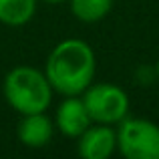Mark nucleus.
Segmentation results:
<instances>
[{
  "label": "nucleus",
  "mask_w": 159,
  "mask_h": 159,
  "mask_svg": "<svg viewBox=\"0 0 159 159\" xmlns=\"http://www.w3.org/2000/svg\"><path fill=\"white\" fill-rule=\"evenodd\" d=\"M97 73L95 51L83 39H65L52 47L44 62V75L52 91L62 97L83 95Z\"/></svg>",
  "instance_id": "1"
},
{
  "label": "nucleus",
  "mask_w": 159,
  "mask_h": 159,
  "mask_svg": "<svg viewBox=\"0 0 159 159\" xmlns=\"http://www.w3.org/2000/svg\"><path fill=\"white\" fill-rule=\"evenodd\" d=\"M6 103L20 115L47 111L52 103V87L44 70L20 65L6 73L2 81Z\"/></svg>",
  "instance_id": "2"
},
{
  "label": "nucleus",
  "mask_w": 159,
  "mask_h": 159,
  "mask_svg": "<svg viewBox=\"0 0 159 159\" xmlns=\"http://www.w3.org/2000/svg\"><path fill=\"white\" fill-rule=\"evenodd\" d=\"M117 151L127 159H159V125L149 119L125 117L117 123Z\"/></svg>",
  "instance_id": "3"
},
{
  "label": "nucleus",
  "mask_w": 159,
  "mask_h": 159,
  "mask_svg": "<svg viewBox=\"0 0 159 159\" xmlns=\"http://www.w3.org/2000/svg\"><path fill=\"white\" fill-rule=\"evenodd\" d=\"M93 123L117 125L129 115V97L119 85L91 83L81 95Z\"/></svg>",
  "instance_id": "4"
},
{
  "label": "nucleus",
  "mask_w": 159,
  "mask_h": 159,
  "mask_svg": "<svg viewBox=\"0 0 159 159\" xmlns=\"http://www.w3.org/2000/svg\"><path fill=\"white\" fill-rule=\"evenodd\" d=\"M77 139V151L83 159H107L117 151V133L111 125L91 123Z\"/></svg>",
  "instance_id": "5"
},
{
  "label": "nucleus",
  "mask_w": 159,
  "mask_h": 159,
  "mask_svg": "<svg viewBox=\"0 0 159 159\" xmlns=\"http://www.w3.org/2000/svg\"><path fill=\"white\" fill-rule=\"evenodd\" d=\"M91 123L93 121H91L81 95L62 97L61 105L57 107V113H54V129H58L65 137L77 139Z\"/></svg>",
  "instance_id": "6"
},
{
  "label": "nucleus",
  "mask_w": 159,
  "mask_h": 159,
  "mask_svg": "<svg viewBox=\"0 0 159 159\" xmlns=\"http://www.w3.org/2000/svg\"><path fill=\"white\" fill-rule=\"evenodd\" d=\"M54 135V121L44 111L22 115L16 127L18 141L28 149H43L52 141Z\"/></svg>",
  "instance_id": "7"
},
{
  "label": "nucleus",
  "mask_w": 159,
  "mask_h": 159,
  "mask_svg": "<svg viewBox=\"0 0 159 159\" xmlns=\"http://www.w3.org/2000/svg\"><path fill=\"white\" fill-rule=\"evenodd\" d=\"M39 0H0V22L6 26H22L30 22Z\"/></svg>",
  "instance_id": "8"
},
{
  "label": "nucleus",
  "mask_w": 159,
  "mask_h": 159,
  "mask_svg": "<svg viewBox=\"0 0 159 159\" xmlns=\"http://www.w3.org/2000/svg\"><path fill=\"white\" fill-rule=\"evenodd\" d=\"M70 4V12L77 20L93 24L103 20L111 12L113 0H66Z\"/></svg>",
  "instance_id": "9"
},
{
  "label": "nucleus",
  "mask_w": 159,
  "mask_h": 159,
  "mask_svg": "<svg viewBox=\"0 0 159 159\" xmlns=\"http://www.w3.org/2000/svg\"><path fill=\"white\" fill-rule=\"evenodd\" d=\"M43 2H47V4H61V2H66V0H43Z\"/></svg>",
  "instance_id": "10"
},
{
  "label": "nucleus",
  "mask_w": 159,
  "mask_h": 159,
  "mask_svg": "<svg viewBox=\"0 0 159 159\" xmlns=\"http://www.w3.org/2000/svg\"><path fill=\"white\" fill-rule=\"evenodd\" d=\"M155 70H157V79H159V61H157V65H155Z\"/></svg>",
  "instance_id": "11"
}]
</instances>
